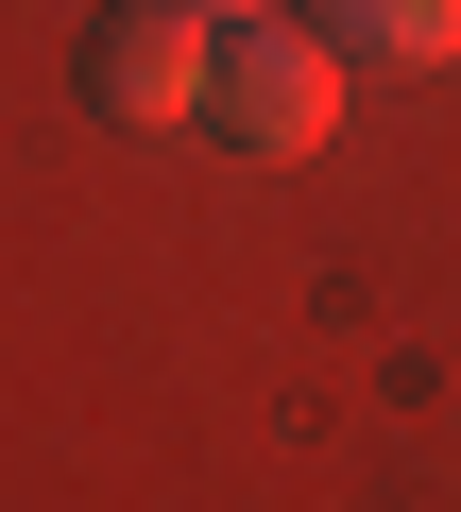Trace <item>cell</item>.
Masks as SVG:
<instances>
[{
  "mask_svg": "<svg viewBox=\"0 0 461 512\" xmlns=\"http://www.w3.org/2000/svg\"><path fill=\"white\" fill-rule=\"evenodd\" d=\"M69 86H86L103 137H188L222 103V18H188V0H103L86 52H69Z\"/></svg>",
  "mask_w": 461,
  "mask_h": 512,
  "instance_id": "1",
  "label": "cell"
},
{
  "mask_svg": "<svg viewBox=\"0 0 461 512\" xmlns=\"http://www.w3.org/2000/svg\"><path fill=\"white\" fill-rule=\"evenodd\" d=\"M205 137L222 154H325L342 137V35H308V18H222V103H205Z\"/></svg>",
  "mask_w": 461,
  "mask_h": 512,
  "instance_id": "2",
  "label": "cell"
},
{
  "mask_svg": "<svg viewBox=\"0 0 461 512\" xmlns=\"http://www.w3.org/2000/svg\"><path fill=\"white\" fill-rule=\"evenodd\" d=\"M342 69H461V0H325Z\"/></svg>",
  "mask_w": 461,
  "mask_h": 512,
  "instance_id": "3",
  "label": "cell"
},
{
  "mask_svg": "<svg viewBox=\"0 0 461 512\" xmlns=\"http://www.w3.org/2000/svg\"><path fill=\"white\" fill-rule=\"evenodd\" d=\"M188 18H274V0H188Z\"/></svg>",
  "mask_w": 461,
  "mask_h": 512,
  "instance_id": "4",
  "label": "cell"
}]
</instances>
